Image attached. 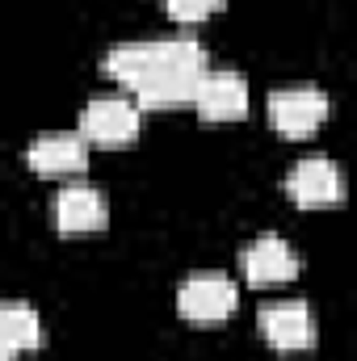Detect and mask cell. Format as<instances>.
I'll use <instances>...</instances> for the list:
<instances>
[{"label": "cell", "mask_w": 357, "mask_h": 361, "mask_svg": "<svg viewBox=\"0 0 357 361\" xmlns=\"http://www.w3.org/2000/svg\"><path fill=\"white\" fill-rule=\"evenodd\" d=\"M101 68L122 80L126 89H135L143 76L164 72V68H210L206 47L193 38H156V42H118L105 51Z\"/></svg>", "instance_id": "6da1fadb"}, {"label": "cell", "mask_w": 357, "mask_h": 361, "mask_svg": "<svg viewBox=\"0 0 357 361\" xmlns=\"http://www.w3.org/2000/svg\"><path fill=\"white\" fill-rule=\"evenodd\" d=\"M236 307H240V290L219 269H198L177 286V311L193 324H219L236 315Z\"/></svg>", "instance_id": "7a4b0ae2"}, {"label": "cell", "mask_w": 357, "mask_h": 361, "mask_svg": "<svg viewBox=\"0 0 357 361\" xmlns=\"http://www.w3.org/2000/svg\"><path fill=\"white\" fill-rule=\"evenodd\" d=\"M189 105L206 122H236L248 114V80L236 68H206Z\"/></svg>", "instance_id": "3957f363"}, {"label": "cell", "mask_w": 357, "mask_h": 361, "mask_svg": "<svg viewBox=\"0 0 357 361\" xmlns=\"http://www.w3.org/2000/svg\"><path fill=\"white\" fill-rule=\"evenodd\" d=\"M139 105L131 97H92L80 109V139L85 143H131L139 135Z\"/></svg>", "instance_id": "277c9868"}, {"label": "cell", "mask_w": 357, "mask_h": 361, "mask_svg": "<svg viewBox=\"0 0 357 361\" xmlns=\"http://www.w3.org/2000/svg\"><path fill=\"white\" fill-rule=\"evenodd\" d=\"M265 114L273 130H282L286 139H303L328 118V97L320 89H273L265 101Z\"/></svg>", "instance_id": "5b68a950"}, {"label": "cell", "mask_w": 357, "mask_h": 361, "mask_svg": "<svg viewBox=\"0 0 357 361\" xmlns=\"http://www.w3.org/2000/svg\"><path fill=\"white\" fill-rule=\"evenodd\" d=\"M261 336L277 353H303L315 345V319L303 298H282L261 307Z\"/></svg>", "instance_id": "8992f818"}, {"label": "cell", "mask_w": 357, "mask_h": 361, "mask_svg": "<svg viewBox=\"0 0 357 361\" xmlns=\"http://www.w3.org/2000/svg\"><path fill=\"white\" fill-rule=\"evenodd\" d=\"M286 193L298 206H332V202L345 197V173L328 156H303L286 173Z\"/></svg>", "instance_id": "52a82bcc"}, {"label": "cell", "mask_w": 357, "mask_h": 361, "mask_svg": "<svg viewBox=\"0 0 357 361\" xmlns=\"http://www.w3.org/2000/svg\"><path fill=\"white\" fill-rule=\"evenodd\" d=\"M240 269L253 286H282L298 273V252L290 248V240L265 231L240 248Z\"/></svg>", "instance_id": "ba28073f"}, {"label": "cell", "mask_w": 357, "mask_h": 361, "mask_svg": "<svg viewBox=\"0 0 357 361\" xmlns=\"http://www.w3.org/2000/svg\"><path fill=\"white\" fill-rule=\"evenodd\" d=\"M25 164L42 177L80 173L89 164V143L80 139V130H47L25 147Z\"/></svg>", "instance_id": "9c48e42d"}, {"label": "cell", "mask_w": 357, "mask_h": 361, "mask_svg": "<svg viewBox=\"0 0 357 361\" xmlns=\"http://www.w3.org/2000/svg\"><path fill=\"white\" fill-rule=\"evenodd\" d=\"M55 227L59 231H68V235H76V231H97V227H105V219H109V206H105V193L101 189H92V185H63L59 193H55Z\"/></svg>", "instance_id": "30bf717a"}, {"label": "cell", "mask_w": 357, "mask_h": 361, "mask_svg": "<svg viewBox=\"0 0 357 361\" xmlns=\"http://www.w3.org/2000/svg\"><path fill=\"white\" fill-rule=\"evenodd\" d=\"M202 72H206V68H164V72H152V76H143V80L131 89V101H135L139 109L189 105L198 80H202Z\"/></svg>", "instance_id": "8fae6325"}, {"label": "cell", "mask_w": 357, "mask_h": 361, "mask_svg": "<svg viewBox=\"0 0 357 361\" xmlns=\"http://www.w3.org/2000/svg\"><path fill=\"white\" fill-rule=\"evenodd\" d=\"M0 341L13 349V357L17 353H34L42 345V319H38V311L30 302H21V298L0 302Z\"/></svg>", "instance_id": "7c38bea8"}, {"label": "cell", "mask_w": 357, "mask_h": 361, "mask_svg": "<svg viewBox=\"0 0 357 361\" xmlns=\"http://www.w3.org/2000/svg\"><path fill=\"white\" fill-rule=\"evenodd\" d=\"M219 4H223V0H164V8L173 13V21H185V25L206 21Z\"/></svg>", "instance_id": "4fadbf2b"}, {"label": "cell", "mask_w": 357, "mask_h": 361, "mask_svg": "<svg viewBox=\"0 0 357 361\" xmlns=\"http://www.w3.org/2000/svg\"><path fill=\"white\" fill-rule=\"evenodd\" d=\"M0 361H13V349H8L4 341H0Z\"/></svg>", "instance_id": "5bb4252c"}]
</instances>
